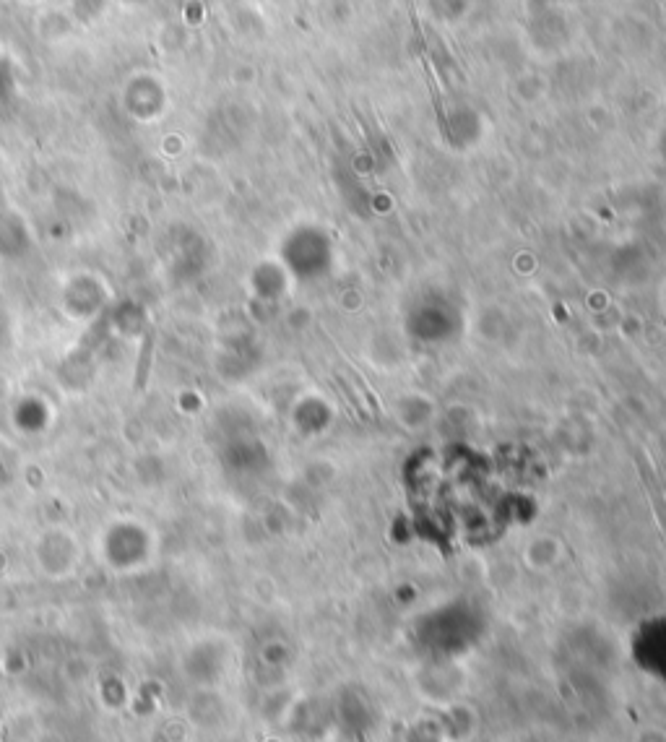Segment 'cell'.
<instances>
[{
  "mask_svg": "<svg viewBox=\"0 0 666 742\" xmlns=\"http://www.w3.org/2000/svg\"><path fill=\"white\" fill-rule=\"evenodd\" d=\"M633 742H666V729L656 727V724L640 727L633 735Z\"/></svg>",
  "mask_w": 666,
  "mask_h": 742,
  "instance_id": "2",
  "label": "cell"
},
{
  "mask_svg": "<svg viewBox=\"0 0 666 742\" xmlns=\"http://www.w3.org/2000/svg\"><path fill=\"white\" fill-rule=\"evenodd\" d=\"M653 641H656V649L648 646V649H651L648 654H651L653 659V672L666 680V623L656 625V638H653Z\"/></svg>",
  "mask_w": 666,
  "mask_h": 742,
  "instance_id": "1",
  "label": "cell"
}]
</instances>
